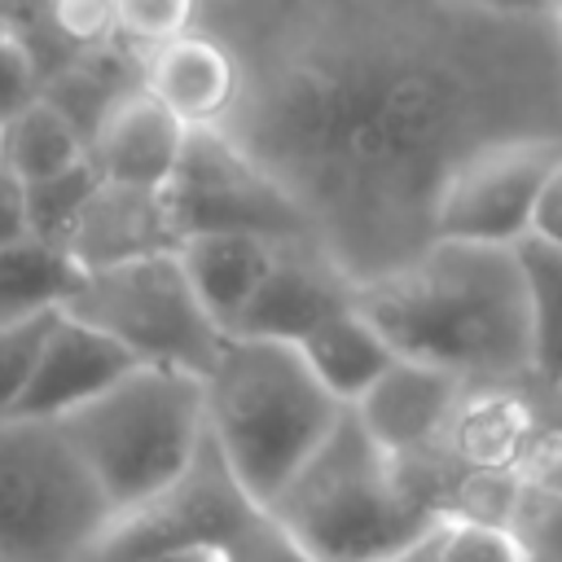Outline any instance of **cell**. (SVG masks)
<instances>
[{
  "label": "cell",
  "mask_w": 562,
  "mask_h": 562,
  "mask_svg": "<svg viewBox=\"0 0 562 562\" xmlns=\"http://www.w3.org/2000/svg\"><path fill=\"white\" fill-rule=\"evenodd\" d=\"M241 66L220 127L360 285L435 241L443 180L483 145L562 140V31L470 0H202Z\"/></svg>",
  "instance_id": "obj_1"
},
{
  "label": "cell",
  "mask_w": 562,
  "mask_h": 562,
  "mask_svg": "<svg viewBox=\"0 0 562 562\" xmlns=\"http://www.w3.org/2000/svg\"><path fill=\"white\" fill-rule=\"evenodd\" d=\"M356 307L404 360L465 382H531L527 285L514 246L439 237L400 268L360 281Z\"/></svg>",
  "instance_id": "obj_2"
},
{
  "label": "cell",
  "mask_w": 562,
  "mask_h": 562,
  "mask_svg": "<svg viewBox=\"0 0 562 562\" xmlns=\"http://www.w3.org/2000/svg\"><path fill=\"white\" fill-rule=\"evenodd\" d=\"M202 391L215 452L263 509L347 413L307 369L299 347L268 338L228 334Z\"/></svg>",
  "instance_id": "obj_3"
},
{
  "label": "cell",
  "mask_w": 562,
  "mask_h": 562,
  "mask_svg": "<svg viewBox=\"0 0 562 562\" xmlns=\"http://www.w3.org/2000/svg\"><path fill=\"white\" fill-rule=\"evenodd\" d=\"M268 514L316 562H373L439 531L448 518L413 492L400 461L347 408Z\"/></svg>",
  "instance_id": "obj_4"
},
{
  "label": "cell",
  "mask_w": 562,
  "mask_h": 562,
  "mask_svg": "<svg viewBox=\"0 0 562 562\" xmlns=\"http://www.w3.org/2000/svg\"><path fill=\"white\" fill-rule=\"evenodd\" d=\"M114 514L167 492L206 448L202 378L136 364L105 395L57 422Z\"/></svg>",
  "instance_id": "obj_5"
},
{
  "label": "cell",
  "mask_w": 562,
  "mask_h": 562,
  "mask_svg": "<svg viewBox=\"0 0 562 562\" xmlns=\"http://www.w3.org/2000/svg\"><path fill=\"white\" fill-rule=\"evenodd\" d=\"M110 518L57 422L0 426V562H83Z\"/></svg>",
  "instance_id": "obj_6"
},
{
  "label": "cell",
  "mask_w": 562,
  "mask_h": 562,
  "mask_svg": "<svg viewBox=\"0 0 562 562\" xmlns=\"http://www.w3.org/2000/svg\"><path fill=\"white\" fill-rule=\"evenodd\" d=\"M61 312L114 338L136 356V364H158L193 378H206L228 342L220 321L198 299L176 250L83 272Z\"/></svg>",
  "instance_id": "obj_7"
},
{
  "label": "cell",
  "mask_w": 562,
  "mask_h": 562,
  "mask_svg": "<svg viewBox=\"0 0 562 562\" xmlns=\"http://www.w3.org/2000/svg\"><path fill=\"white\" fill-rule=\"evenodd\" d=\"M167 215L184 237L255 233L268 241H316L299 202L220 127L189 132L176 180L162 189Z\"/></svg>",
  "instance_id": "obj_8"
},
{
  "label": "cell",
  "mask_w": 562,
  "mask_h": 562,
  "mask_svg": "<svg viewBox=\"0 0 562 562\" xmlns=\"http://www.w3.org/2000/svg\"><path fill=\"white\" fill-rule=\"evenodd\" d=\"M263 514V505L237 483L228 461L215 452L211 435L198 461L154 501L114 514L101 540L83 562H145L176 549H220L228 544Z\"/></svg>",
  "instance_id": "obj_9"
},
{
  "label": "cell",
  "mask_w": 562,
  "mask_h": 562,
  "mask_svg": "<svg viewBox=\"0 0 562 562\" xmlns=\"http://www.w3.org/2000/svg\"><path fill=\"white\" fill-rule=\"evenodd\" d=\"M562 158L553 136H518L474 149L435 198V241L518 246L531 233V211L544 176Z\"/></svg>",
  "instance_id": "obj_10"
},
{
  "label": "cell",
  "mask_w": 562,
  "mask_h": 562,
  "mask_svg": "<svg viewBox=\"0 0 562 562\" xmlns=\"http://www.w3.org/2000/svg\"><path fill=\"white\" fill-rule=\"evenodd\" d=\"M347 303H356V281L325 255L321 241H281L263 285L237 316L233 334L299 347Z\"/></svg>",
  "instance_id": "obj_11"
},
{
  "label": "cell",
  "mask_w": 562,
  "mask_h": 562,
  "mask_svg": "<svg viewBox=\"0 0 562 562\" xmlns=\"http://www.w3.org/2000/svg\"><path fill=\"white\" fill-rule=\"evenodd\" d=\"M132 369H136L132 351H123L101 329L57 312L48 334H44L31 382H26V391L13 408V422H61L75 408L105 395Z\"/></svg>",
  "instance_id": "obj_12"
},
{
  "label": "cell",
  "mask_w": 562,
  "mask_h": 562,
  "mask_svg": "<svg viewBox=\"0 0 562 562\" xmlns=\"http://www.w3.org/2000/svg\"><path fill=\"white\" fill-rule=\"evenodd\" d=\"M189 127L140 83L123 88L88 136V158L105 184L162 193L184 158Z\"/></svg>",
  "instance_id": "obj_13"
},
{
  "label": "cell",
  "mask_w": 562,
  "mask_h": 562,
  "mask_svg": "<svg viewBox=\"0 0 562 562\" xmlns=\"http://www.w3.org/2000/svg\"><path fill=\"white\" fill-rule=\"evenodd\" d=\"M465 378L435 369V364H417V360H395L356 404L351 413L360 417V426L395 457V461H417L439 452V439L465 395Z\"/></svg>",
  "instance_id": "obj_14"
},
{
  "label": "cell",
  "mask_w": 562,
  "mask_h": 562,
  "mask_svg": "<svg viewBox=\"0 0 562 562\" xmlns=\"http://www.w3.org/2000/svg\"><path fill=\"white\" fill-rule=\"evenodd\" d=\"M136 83L149 97H158L189 132L224 127L241 101V66L233 48L202 26L140 53Z\"/></svg>",
  "instance_id": "obj_15"
},
{
  "label": "cell",
  "mask_w": 562,
  "mask_h": 562,
  "mask_svg": "<svg viewBox=\"0 0 562 562\" xmlns=\"http://www.w3.org/2000/svg\"><path fill=\"white\" fill-rule=\"evenodd\" d=\"M61 246L70 250V259L83 272H97V268H114V263H127V259L176 250L180 233L167 215L162 193L123 189V184L101 180Z\"/></svg>",
  "instance_id": "obj_16"
},
{
  "label": "cell",
  "mask_w": 562,
  "mask_h": 562,
  "mask_svg": "<svg viewBox=\"0 0 562 562\" xmlns=\"http://www.w3.org/2000/svg\"><path fill=\"white\" fill-rule=\"evenodd\" d=\"M277 246L281 241H268L255 233H198L176 246L198 299L206 303V312L220 321L224 334H233L237 316L263 285V277L277 259Z\"/></svg>",
  "instance_id": "obj_17"
},
{
  "label": "cell",
  "mask_w": 562,
  "mask_h": 562,
  "mask_svg": "<svg viewBox=\"0 0 562 562\" xmlns=\"http://www.w3.org/2000/svg\"><path fill=\"white\" fill-rule=\"evenodd\" d=\"M307 369L325 382V391L334 400H342L347 408L400 360L395 347L382 338V329L356 307L347 303L342 312H334L325 325H316L303 342H299Z\"/></svg>",
  "instance_id": "obj_18"
},
{
  "label": "cell",
  "mask_w": 562,
  "mask_h": 562,
  "mask_svg": "<svg viewBox=\"0 0 562 562\" xmlns=\"http://www.w3.org/2000/svg\"><path fill=\"white\" fill-rule=\"evenodd\" d=\"M79 281L83 268L70 259L66 246L35 233L13 237L9 246H0V329L61 312Z\"/></svg>",
  "instance_id": "obj_19"
},
{
  "label": "cell",
  "mask_w": 562,
  "mask_h": 562,
  "mask_svg": "<svg viewBox=\"0 0 562 562\" xmlns=\"http://www.w3.org/2000/svg\"><path fill=\"white\" fill-rule=\"evenodd\" d=\"M0 158L18 184H40L88 162V136L44 92L0 127Z\"/></svg>",
  "instance_id": "obj_20"
},
{
  "label": "cell",
  "mask_w": 562,
  "mask_h": 562,
  "mask_svg": "<svg viewBox=\"0 0 562 562\" xmlns=\"http://www.w3.org/2000/svg\"><path fill=\"white\" fill-rule=\"evenodd\" d=\"M518 268L527 285V321H531V382L544 391H562V250L536 237L518 241Z\"/></svg>",
  "instance_id": "obj_21"
},
{
  "label": "cell",
  "mask_w": 562,
  "mask_h": 562,
  "mask_svg": "<svg viewBox=\"0 0 562 562\" xmlns=\"http://www.w3.org/2000/svg\"><path fill=\"white\" fill-rule=\"evenodd\" d=\"M97 184H101V176H97L92 158L79 162L75 171H66V176H53V180H40V184H22L26 189V233L61 246L70 237L75 220L83 215L88 198L97 193Z\"/></svg>",
  "instance_id": "obj_22"
},
{
  "label": "cell",
  "mask_w": 562,
  "mask_h": 562,
  "mask_svg": "<svg viewBox=\"0 0 562 562\" xmlns=\"http://www.w3.org/2000/svg\"><path fill=\"white\" fill-rule=\"evenodd\" d=\"M509 531L527 562H562V487L522 483L509 509Z\"/></svg>",
  "instance_id": "obj_23"
},
{
  "label": "cell",
  "mask_w": 562,
  "mask_h": 562,
  "mask_svg": "<svg viewBox=\"0 0 562 562\" xmlns=\"http://www.w3.org/2000/svg\"><path fill=\"white\" fill-rule=\"evenodd\" d=\"M198 18H202V0H114L119 40H127L136 53L189 35Z\"/></svg>",
  "instance_id": "obj_24"
},
{
  "label": "cell",
  "mask_w": 562,
  "mask_h": 562,
  "mask_svg": "<svg viewBox=\"0 0 562 562\" xmlns=\"http://www.w3.org/2000/svg\"><path fill=\"white\" fill-rule=\"evenodd\" d=\"M53 316L22 321V325H4L0 329V426L13 422V408H18V400H22L26 382H31V369L40 360V347H44V334H48Z\"/></svg>",
  "instance_id": "obj_25"
},
{
  "label": "cell",
  "mask_w": 562,
  "mask_h": 562,
  "mask_svg": "<svg viewBox=\"0 0 562 562\" xmlns=\"http://www.w3.org/2000/svg\"><path fill=\"white\" fill-rule=\"evenodd\" d=\"M439 562H527V558L505 522L448 518L439 540Z\"/></svg>",
  "instance_id": "obj_26"
},
{
  "label": "cell",
  "mask_w": 562,
  "mask_h": 562,
  "mask_svg": "<svg viewBox=\"0 0 562 562\" xmlns=\"http://www.w3.org/2000/svg\"><path fill=\"white\" fill-rule=\"evenodd\" d=\"M53 31L75 44L79 53L105 48L110 40H119V22H114V0H44Z\"/></svg>",
  "instance_id": "obj_27"
},
{
  "label": "cell",
  "mask_w": 562,
  "mask_h": 562,
  "mask_svg": "<svg viewBox=\"0 0 562 562\" xmlns=\"http://www.w3.org/2000/svg\"><path fill=\"white\" fill-rule=\"evenodd\" d=\"M224 562H316L268 509L228 544V553H224Z\"/></svg>",
  "instance_id": "obj_28"
},
{
  "label": "cell",
  "mask_w": 562,
  "mask_h": 562,
  "mask_svg": "<svg viewBox=\"0 0 562 562\" xmlns=\"http://www.w3.org/2000/svg\"><path fill=\"white\" fill-rule=\"evenodd\" d=\"M40 66H35V53L31 44L18 35L9 44H0V127L22 114L35 97H40Z\"/></svg>",
  "instance_id": "obj_29"
},
{
  "label": "cell",
  "mask_w": 562,
  "mask_h": 562,
  "mask_svg": "<svg viewBox=\"0 0 562 562\" xmlns=\"http://www.w3.org/2000/svg\"><path fill=\"white\" fill-rule=\"evenodd\" d=\"M527 237L562 250V158L553 162V171L544 176V184L536 193V211H531V233Z\"/></svg>",
  "instance_id": "obj_30"
},
{
  "label": "cell",
  "mask_w": 562,
  "mask_h": 562,
  "mask_svg": "<svg viewBox=\"0 0 562 562\" xmlns=\"http://www.w3.org/2000/svg\"><path fill=\"white\" fill-rule=\"evenodd\" d=\"M26 233V189L0 167V246Z\"/></svg>",
  "instance_id": "obj_31"
},
{
  "label": "cell",
  "mask_w": 562,
  "mask_h": 562,
  "mask_svg": "<svg viewBox=\"0 0 562 562\" xmlns=\"http://www.w3.org/2000/svg\"><path fill=\"white\" fill-rule=\"evenodd\" d=\"M439 540H443V527L430 531L426 540H417V544H408V549H395V553H386V558H373V562H439Z\"/></svg>",
  "instance_id": "obj_32"
},
{
  "label": "cell",
  "mask_w": 562,
  "mask_h": 562,
  "mask_svg": "<svg viewBox=\"0 0 562 562\" xmlns=\"http://www.w3.org/2000/svg\"><path fill=\"white\" fill-rule=\"evenodd\" d=\"M492 13H514V18H549V0H470Z\"/></svg>",
  "instance_id": "obj_33"
},
{
  "label": "cell",
  "mask_w": 562,
  "mask_h": 562,
  "mask_svg": "<svg viewBox=\"0 0 562 562\" xmlns=\"http://www.w3.org/2000/svg\"><path fill=\"white\" fill-rule=\"evenodd\" d=\"M145 562H224V553L220 549H176V553H158Z\"/></svg>",
  "instance_id": "obj_34"
},
{
  "label": "cell",
  "mask_w": 562,
  "mask_h": 562,
  "mask_svg": "<svg viewBox=\"0 0 562 562\" xmlns=\"http://www.w3.org/2000/svg\"><path fill=\"white\" fill-rule=\"evenodd\" d=\"M22 31H18V22H13V13H9V4L0 0V44H9V40H18Z\"/></svg>",
  "instance_id": "obj_35"
},
{
  "label": "cell",
  "mask_w": 562,
  "mask_h": 562,
  "mask_svg": "<svg viewBox=\"0 0 562 562\" xmlns=\"http://www.w3.org/2000/svg\"><path fill=\"white\" fill-rule=\"evenodd\" d=\"M549 18H553V26L562 31V0H549Z\"/></svg>",
  "instance_id": "obj_36"
},
{
  "label": "cell",
  "mask_w": 562,
  "mask_h": 562,
  "mask_svg": "<svg viewBox=\"0 0 562 562\" xmlns=\"http://www.w3.org/2000/svg\"><path fill=\"white\" fill-rule=\"evenodd\" d=\"M0 167H4V158H0Z\"/></svg>",
  "instance_id": "obj_37"
},
{
  "label": "cell",
  "mask_w": 562,
  "mask_h": 562,
  "mask_svg": "<svg viewBox=\"0 0 562 562\" xmlns=\"http://www.w3.org/2000/svg\"><path fill=\"white\" fill-rule=\"evenodd\" d=\"M558 395H562V391H558Z\"/></svg>",
  "instance_id": "obj_38"
}]
</instances>
